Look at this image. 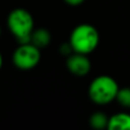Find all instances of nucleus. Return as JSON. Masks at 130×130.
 I'll list each match as a JSON object with an SVG mask.
<instances>
[{"label": "nucleus", "mask_w": 130, "mask_h": 130, "mask_svg": "<svg viewBox=\"0 0 130 130\" xmlns=\"http://www.w3.org/2000/svg\"><path fill=\"white\" fill-rule=\"evenodd\" d=\"M50 40H52V36H50L49 31L43 27L34 29L31 33V38H30V42L33 43L39 49L48 46L50 43Z\"/></svg>", "instance_id": "obj_7"}, {"label": "nucleus", "mask_w": 130, "mask_h": 130, "mask_svg": "<svg viewBox=\"0 0 130 130\" xmlns=\"http://www.w3.org/2000/svg\"><path fill=\"white\" fill-rule=\"evenodd\" d=\"M115 99L119 102V104L121 106L130 108V88H120Z\"/></svg>", "instance_id": "obj_9"}, {"label": "nucleus", "mask_w": 130, "mask_h": 130, "mask_svg": "<svg viewBox=\"0 0 130 130\" xmlns=\"http://www.w3.org/2000/svg\"><path fill=\"white\" fill-rule=\"evenodd\" d=\"M2 62H4V59H2V55H1V53H0V69L2 67Z\"/></svg>", "instance_id": "obj_11"}, {"label": "nucleus", "mask_w": 130, "mask_h": 130, "mask_svg": "<svg viewBox=\"0 0 130 130\" xmlns=\"http://www.w3.org/2000/svg\"><path fill=\"white\" fill-rule=\"evenodd\" d=\"M107 129L110 130H130V114L117 113L108 118Z\"/></svg>", "instance_id": "obj_6"}, {"label": "nucleus", "mask_w": 130, "mask_h": 130, "mask_svg": "<svg viewBox=\"0 0 130 130\" xmlns=\"http://www.w3.org/2000/svg\"><path fill=\"white\" fill-rule=\"evenodd\" d=\"M7 26L20 43L30 42L31 33L34 30V21L30 11L24 8H16L7 17Z\"/></svg>", "instance_id": "obj_2"}, {"label": "nucleus", "mask_w": 130, "mask_h": 130, "mask_svg": "<svg viewBox=\"0 0 130 130\" xmlns=\"http://www.w3.org/2000/svg\"><path fill=\"white\" fill-rule=\"evenodd\" d=\"M0 36H1V29H0Z\"/></svg>", "instance_id": "obj_12"}, {"label": "nucleus", "mask_w": 130, "mask_h": 130, "mask_svg": "<svg viewBox=\"0 0 130 130\" xmlns=\"http://www.w3.org/2000/svg\"><path fill=\"white\" fill-rule=\"evenodd\" d=\"M41 53L38 47L31 42L20 43L13 54V63L17 69L27 71L32 70L39 64Z\"/></svg>", "instance_id": "obj_4"}, {"label": "nucleus", "mask_w": 130, "mask_h": 130, "mask_svg": "<svg viewBox=\"0 0 130 130\" xmlns=\"http://www.w3.org/2000/svg\"><path fill=\"white\" fill-rule=\"evenodd\" d=\"M89 124L91 128L94 129H107L108 124V118L106 117L104 113L102 112H96L94 114L90 115L89 118Z\"/></svg>", "instance_id": "obj_8"}, {"label": "nucleus", "mask_w": 130, "mask_h": 130, "mask_svg": "<svg viewBox=\"0 0 130 130\" xmlns=\"http://www.w3.org/2000/svg\"><path fill=\"white\" fill-rule=\"evenodd\" d=\"M64 1L70 6H80L81 4L85 2V0H64Z\"/></svg>", "instance_id": "obj_10"}, {"label": "nucleus", "mask_w": 130, "mask_h": 130, "mask_svg": "<svg viewBox=\"0 0 130 130\" xmlns=\"http://www.w3.org/2000/svg\"><path fill=\"white\" fill-rule=\"evenodd\" d=\"M119 89V85L112 76L98 75L90 82L88 95L97 105H107L117 98Z\"/></svg>", "instance_id": "obj_3"}, {"label": "nucleus", "mask_w": 130, "mask_h": 130, "mask_svg": "<svg viewBox=\"0 0 130 130\" xmlns=\"http://www.w3.org/2000/svg\"><path fill=\"white\" fill-rule=\"evenodd\" d=\"M66 67L72 74L76 76H85L90 72L91 63L90 59L85 54L79 53H72L67 56Z\"/></svg>", "instance_id": "obj_5"}, {"label": "nucleus", "mask_w": 130, "mask_h": 130, "mask_svg": "<svg viewBox=\"0 0 130 130\" xmlns=\"http://www.w3.org/2000/svg\"><path fill=\"white\" fill-rule=\"evenodd\" d=\"M70 45L73 53L89 55L99 43V33L90 24H80L73 29L70 36Z\"/></svg>", "instance_id": "obj_1"}]
</instances>
